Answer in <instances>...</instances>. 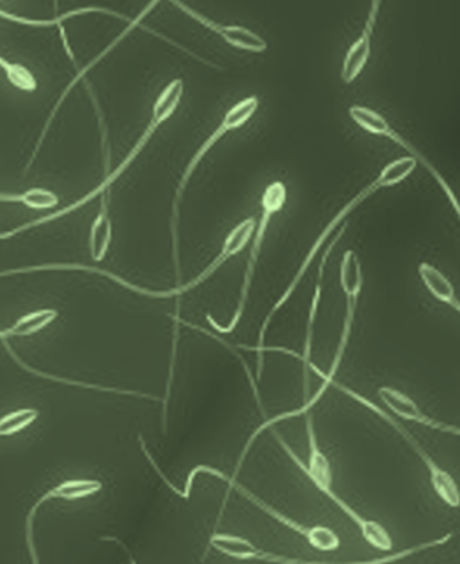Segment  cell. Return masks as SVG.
Instances as JSON below:
<instances>
[{"instance_id": "1", "label": "cell", "mask_w": 460, "mask_h": 564, "mask_svg": "<svg viewBox=\"0 0 460 564\" xmlns=\"http://www.w3.org/2000/svg\"><path fill=\"white\" fill-rule=\"evenodd\" d=\"M183 95L184 82L182 78L172 79V82H170L167 87L160 91L157 101H154L152 107L151 121H149L148 127L145 128V131L141 137H139L137 143L133 144V148L129 151L127 156H125L124 161L119 163L118 166L108 174V176H105L103 182L99 183L97 187L93 188L92 192H88L84 197L78 198L77 202L68 204V206L49 214V216L32 219V221L22 224V226L14 227L9 229V231L0 234V239H2V241H7V239H12L20 236V234L30 231V229L43 227L46 226V224L57 221V219L69 216V214L77 212V209L87 206V204L94 202L95 198L104 196L105 193L111 192L114 184L117 183L119 177L124 176V174L127 173V170L132 166V163L137 161L139 154H141L143 149L148 147V143L154 137V133L158 132V129L162 127L164 122H168L169 119L173 117L174 112L178 111L179 105L182 102Z\"/></svg>"}, {"instance_id": "2", "label": "cell", "mask_w": 460, "mask_h": 564, "mask_svg": "<svg viewBox=\"0 0 460 564\" xmlns=\"http://www.w3.org/2000/svg\"><path fill=\"white\" fill-rule=\"evenodd\" d=\"M200 474H208V476L216 477L228 486L226 498H224L222 509H220L216 528L220 525V521H222L224 509L227 507L229 494L235 491L247 499L248 502H252L253 506L257 507L259 511L265 513V516L272 518L274 521L281 523L282 527L291 529V531L297 532L298 535L307 539L309 545L317 549V551L336 552L338 549L342 546V541H340V536L333 531V529L322 525H302V523L295 521V519L285 516V513L279 511V509L272 507L271 503L265 502L263 498L257 496V494L249 491L247 487H244L242 482H238L237 478L227 476L226 473L218 470V468L207 466V464H199V466L194 467L193 470L189 473L186 484H184L182 491L173 486L172 481L167 477V474H162V477L160 478H162L164 486H167L170 491L176 494L179 498L186 499V501H189L190 497H192L194 481H196Z\"/></svg>"}, {"instance_id": "3", "label": "cell", "mask_w": 460, "mask_h": 564, "mask_svg": "<svg viewBox=\"0 0 460 564\" xmlns=\"http://www.w3.org/2000/svg\"><path fill=\"white\" fill-rule=\"evenodd\" d=\"M258 108L259 98L257 95H249V97L234 104L226 115H224L223 121L220 122L218 127L210 133L206 141L200 144L196 153L189 159L186 167L183 170L182 177H180L176 189H174L172 216H170V236H172V259L174 274H176V286H182L183 284L182 261H180V208H182L184 193H186L190 180H192L199 164L203 162L207 153L212 151L228 132L237 131V129L243 128L244 124L257 113Z\"/></svg>"}, {"instance_id": "4", "label": "cell", "mask_w": 460, "mask_h": 564, "mask_svg": "<svg viewBox=\"0 0 460 564\" xmlns=\"http://www.w3.org/2000/svg\"><path fill=\"white\" fill-rule=\"evenodd\" d=\"M333 388H336L344 397L352 399L353 402H356L370 413L376 414V416L382 419L385 424H388V426L403 438L405 444H407V446L417 454L419 460H421L425 468H427L429 481H431L434 491L439 498H441L445 506L453 509L460 508V488L452 474L445 470V468L435 462L431 454L425 451L421 442H419L418 438L415 437L402 422H399L397 416H394V414L388 412L387 409L379 406V404L373 402L372 399L363 395V393H360L356 389L344 386V383L334 382Z\"/></svg>"}, {"instance_id": "5", "label": "cell", "mask_w": 460, "mask_h": 564, "mask_svg": "<svg viewBox=\"0 0 460 564\" xmlns=\"http://www.w3.org/2000/svg\"><path fill=\"white\" fill-rule=\"evenodd\" d=\"M287 199L288 188L285 186V183L279 182V180H275V182L269 183L268 186L265 187L261 198L263 214L258 221L257 231L254 234L252 249H249L243 284L242 289H239L237 307H235L232 321H229L226 326L220 324L212 314H207V323L214 332L220 334H232L235 332V328L238 327V324L242 323L245 308H247L249 292H252L255 271H257L259 257H261L263 245L265 242V237H267L269 224H271V219L275 214H278L285 207Z\"/></svg>"}, {"instance_id": "6", "label": "cell", "mask_w": 460, "mask_h": 564, "mask_svg": "<svg viewBox=\"0 0 460 564\" xmlns=\"http://www.w3.org/2000/svg\"><path fill=\"white\" fill-rule=\"evenodd\" d=\"M340 286L346 297V312L342 324V332H340L336 352H334L333 361L330 364L328 372H322L318 367L312 366V371L317 372L322 378V386L318 389L317 393L312 397L314 401H322L324 393L329 388L333 387L336 382V376L342 367L344 357H346L350 339H352L354 322H356V314L359 308L360 294L363 291L364 274L362 261L359 254L352 249L343 253L342 262H340Z\"/></svg>"}, {"instance_id": "7", "label": "cell", "mask_w": 460, "mask_h": 564, "mask_svg": "<svg viewBox=\"0 0 460 564\" xmlns=\"http://www.w3.org/2000/svg\"><path fill=\"white\" fill-rule=\"evenodd\" d=\"M349 115L350 118H352L360 128L364 129V131L372 134H377V137L389 139V141L398 144L399 148H403L404 151H407L409 156L417 159V162L422 164L424 169L427 170V172L431 174V177L435 180V182H437L439 188L442 189L445 197H447L449 204H451L454 216L458 217L460 223L459 198L457 193H454L451 184H449L448 180L445 178L441 170H438V167L435 166V164L429 161V159L425 156V154L419 151L417 147H414V144L409 142L407 138L395 131L387 119H385L382 113L374 111L373 108L356 104L349 108Z\"/></svg>"}, {"instance_id": "8", "label": "cell", "mask_w": 460, "mask_h": 564, "mask_svg": "<svg viewBox=\"0 0 460 564\" xmlns=\"http://www.w3.org/2000/svg\"><path fill=\"white\" fill-rule=\"evenodd\" d=\"M159 0H154V2H149L147 7H145L141 12L137 14V17L133 18L132 22L128 24L127 28H125L119 34L118 37H115L111 43L108 44L107 47L103 50V52H99L97 56H95L92 62L87 64V66L79 68L78 73L76 74V77L69 82L66 88L63 89L62 95H60L56 104H54V107L52 108V111L49 113L47 121L44 122V127L42 129V132L39 134V139L36 142V147H34L32 154H30L29 162L26 164V167H24V173H28L30 169H32L34 162H36V159L39 156L40 151H42L43 143L46 141L47 133L50 131V128H52V124L54 122V119H56L57 113L60 109H62L63 104L66 102V99L68 98V95L72 94L73 88L76 87V85L79 82H84L85 74H88L92 72V69L97 66V64L101 63L105 57L108 56V54H111L115 48L119 46L124 42L125 39L129 36L133 32L135 29L143 28L145 30H149L151 32V29H147L142 26V22L145 18H148L149 14H151L152 10L158 7Z\"/></svg>"}, {"instance_id": "9", "label": "cell", "mask_w": 460, "mask_h": 564, "mask_svg": "<svg viewBox=\"0 0 460 564\" xmlns=\"http://www.w3.org/2000/svg\"><path fill=\"white\" fill-rule=\"evenodd\" d=\"M347 227H349V224L344 223L343 226L339 228L336 237L330 239V241L328 242L327 249H324L322 258H320V262H319V267H318V276H317V282H314V291H313L312 302H310L307 329H304L303 351H302V356H301L302 371H303L304 402H307L308 399L310 398V371H312V349H313L314 327H317V318H318L320 302H322L324 271H327V264H328L330 254L333 253L334 248H336V245L340 242V239H342L344 234H346Z\"/></svg>"}, {"instance_id": "10", "label": "cell", "mask_w": 460, "mask_h": 564, "mask_svg": "<svg viewBox=\"0 0 460 564\" xmlns=\"http://www.w3.org/2000/svg\"><path fill=\"white\" fill-rule=\"evenodd\" d=\"M103 482L98 480H92V478H77V480H67L58 484L57 487H53L44 494V496L38 499L26 517V545L30 558L34 564L40 563L38 555L36 543H34V519L38 517L40 507L49 502L50 499H66V501H77V499L88 498L95 496V494L103 491Z\"/></svg>"}, {"instance_id": "11", "label": "cell", "mask_w": 460, "mask_h": 564, "mask_svg": "<svg viewBox=\"0 0 460 564\" xmlns=\"http://www.w3.org/2000/svg\"><path fill=\"white\" fill-rule=\"evenodd\" d=\"M378 398L383 402L385 409L392 412L394 416L403 419V421L421 424V426L432 429L435 432L451 434V436L460 437V426L451 424L438 419L429 416L422 412L418 403L414 401L407 393L399 391V389L385 386L378 388Z\"/></svg>"}, {"instance_id": "12", "label": "cell", "mask_w": 460, "mask_h": 564, "mask_svg": "<svg viewBox=\"0 0 460 564\" xmlns=\"http://www.w3.org/2000/svg\"><path fill=\"white\" fill-rule=\"evenodd\" d=\"M172 4L182 10L189 18L196 20L202 26L208 29L210 32L216 33L220 37L226 40L232 47L249 53L267 52L268 43L258 33H255L254 30L242 26V24L218 23L216 20L207 18L206 14L189 7L188 3L179 2V0H172Z\"/></svg>"}, {"instance_id": "13", "label": "cell", "mask_w": 460, "mask_h": 564, "mask_svg": "<svg viewBox=\"0 0 460 564\" xmlns=\"http://www.w3.org/2000/svg\"><path fill=\"white\" fill-rule=\"evenodd\" d=\"M382 4L379 0H374L370 4L366 23H364L362 33H360L356 42L349 47L346 56L343 58L342 73H340L343 83L352 84L363 73L364 67L367 66L370 56H372L374 30L377 26Z\"/></svg>"}, {"instance_id": "14", "label": "cell", "mask_w": 460, "mask_h": 564, "mask_svg": "<svg viewBox=\"0 0 460 564\" xmlns=\"http://www.w3.org/2000/svg\"><path fill=\"white\" fill-rule=\"evenodd\" d=\"M210 547L222 553L224 556L237 558V561H258L267 563H308L299 558L275 555L263 551L243 536L232 535V533L214 532L210 538Z\"/></svg>"}, {"instance_id": "15", "label": "cell", "mask_w": 460, "mask_h": 564, "mask_svg": "<svg viewBox=\"0 0 460 564\" xmlns=\"http://www.w3.org/2000/svg\"><path fill=\"white\" fill-rule=\"evenodd\" d=\"M0 339H2V346L4 348V351H7L8 356L10 358H12L14 362H17V366L19 368H22L23 371H26L28 373H30V376L38 377L40 379H44V381H52V382H56V383H62V386H66V387L85 389V391L115 393V395L147 399V401H151V402H162L163 401V398H160L157 395H149V393H145V392L132 391V389L97 386V383L76 381V379H69L66 377L63 378V377H58V376H53V373L40 371V369L29 366L28 362H24L23 359L20 358L17 352H14V349L12 348V346H10L8 338H0Z\"/></svg>"}, {"instance_id": "16", "label": "cell", "mask_w": 460, "mask_h": 564, "mask_svg": "<svg viewBox=\"0 0 460 564\" xmlns=\"http://www.w3.org/2000/svg\"><path fill=\"white\" fill-rule=\"evenodd\" d=\"M418 274L425 289L431 293L434 299L447 304L448 307L460 314V299L457 296L453 283L449 281L447 274L429 262L419 263Z\"/></svg>"}, {"instance_id": "17", "label": "cell", "mask_w": 460, "mask_h": 564, "mask_svg": "<svg viewBox=\"0 0 460 564\" xmlns=\"http://www.w3.org/2000/svg\"><path fill=\"white\" fill-rule=\"evenodd\" d=\"M113 242V221L109 217V193L101 196V207L89 231L88 248L93 261L101 262L109 252Z\"/></svg>"}, {"instance_id": "18", "label": "cell", "mask_w": 460, "mask_h": 564, "mask_svg": "<svg viewBox=\"0 0 460 564\" xmlns=\"http://www.w3.org/2000/svg\"><path fill=\"white\" fill-rule=\"evenodd\" d=\"M88 13H103L107 14V17H114L121 20H127V22L131 23L133 19H129L125 17V14L117 12V10L104 8V7H84L77 8L73 10H68V12H64L62 14H57L56 18L53 19H29L24 17H19L17 13L7 12L4 9H0V18L4 20H10V22L22 24V26L30 28H53L58 26V24H63L68 19L83 17V14Z\"/></svg>"}, {"instance_id": "19", "label": "cell", "mask_w": 460, "mask_h": 564, "mask_svg": "<svg viewBox=\"0 0 460 564\" xmlns=\"http://www.w3.org/2000/svg\"><path fill=\"white\" fill-rule=\"evenodd\" d=\"M58 312L56 308H40V311L24 314L12 327L3 328L0 338H19L34 336L56 322Z\"/></svg>"}, {"instance_id": "20", "label": "cell", "mask_w": 460, "mask_h": 564, "mask_svg": "<svg viewBox=\"0 0 460 564\" xmlns=\"http://www.w3.org/2000/svg\"><path fill=\"white\" fill-rule=\"evenodd\" d=\"M0 202L23 204L32 209H52L58 206L60 198L52 189L34 187L23 193H0Z\"/></svg>"}, {"instance_id": "21", "label": "cell", "mask_w": 460, "mask_h": 564, "mask_svg": "<svg viewBox=\"0 0 460 564\" xmlns=\"http://www.w3.org/2000/svg\"><path fill=\"white\" fill-rule=\"evenodd\" d=\"M83 83L85 85V89H87L89 99H92V104H93L94 111H95V117H97L99 143H101V156H103L104 177H105V176H108V174L113 172V169H111V143H109V133H108L107 121H105L101 104H99V99L97 97V94H95V89H94L92 83H89L87 78H85Z\"/></svg>"}, {"instance_id": "22", "label": "cell", "mask_w": 460, "mask_h": 564, "mask_svg": "<svg viewBox=\"0 0 460 564\" xmlns=\"http://www.w3.org/2000/svg\"><path fill=\"white\" fill-rule=\"evenodd\" d=\"M40 412L34 408H20L0 419V434L3 437L14 436L38 421Z\"/></svg>"}, {"instance_id": "23", "label": "cell", "mask_w": 460, "mask_h": 564, "mask_svg": "<svg viewBox=\"0 0 460 564\" xmlns=\"http://www.w3.org/2000/svg\"><path fill=\"white\" fill-rule=\"evenodd\" d=\"M180 306L176 307V316L173 317V336H172V349H170V359H169V376L167 382V395L163 398V412H162V429L163 434H168V412H169V402L170 395H172V387L174 379V367H176L178 361V347H179V337H180Z\"/></svg>"}, {"instance_id": "24", "label": "cell", "mask_w": 460, "mask_h": 564, "mask_svg": "<svg viewBox=\"0 0 460 564\" xmlns=\"http://www.w3.org/2000/svg\"><path fill=\"white\" fill-rule=\"evenodd\" d=\"M0 66L7 73L9 83L24 93L36 91L39 84L34 74L28 67L19 63H10L7 58L0 57Z\"/></svg>"}, {"instance_id": "25", "label": "cell", "mask_w": 460, "mask_h": 564, "mask_svg": "<svg viewBox=\"0 0 460 564\" xmlns=\"http://www.w3.org/2000/svg\"><path fill=\"white\" fill-rule=\"evenodd\" d=\"M454 536V533L449 532L447 535L435 539V541L419 543V545H415L413 547L404 549L402 552L394 553V555H388L379 558H373L368 563H392L402 561L404 557L419 555V553L428 551V549L447 545L449 541Z\"/></svg>"}, {"instance_id": "26", "label": "cell", "mask_w": 460, "mask_h": 564, "mask_svg": "<svg viewBox=\"0 0 460 564\" xmlns=\"http://www.w3.org/2000/svg\"><path fill=\"white\" fill-rule=\"evenodd\" d=\"M57 28H58V32H60V39H62L64 52L67 53L68 58L72 59V62L74 64H76V66H77L76 54H74L72 44H69V42H68L66 28H64V24H58Z\"/></svg>"}, {"instance_id": "27", "label": "cell", "mask_w": 460, "mask_h": 564, "mask_svg": "<svg viewBox=\"0 0 460 564\" xmlns=\"http://www.w3.org/2000/svg\"><path fill=\"white\" fill-rule=\"evenodd\" d=\"M99 541L115 543V545H118L119 547L122 549V551L125 552V555L128 556L129 563H132V564L138 563L137 558L133 557V553L131 551H129V547L127 545H125V543L121 541V539H119L117 536H101V538H99Z\"/></svg>"}]
</instances>
